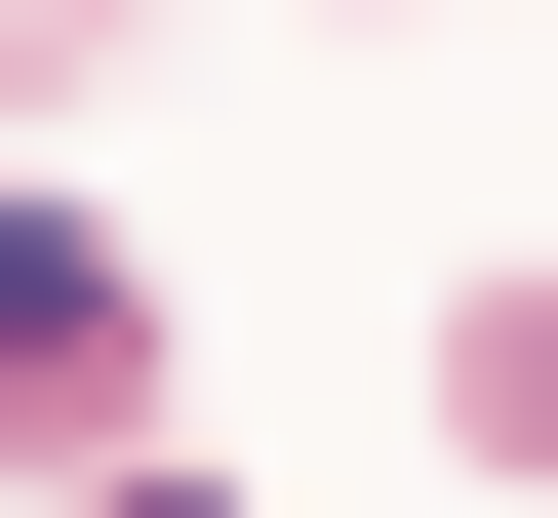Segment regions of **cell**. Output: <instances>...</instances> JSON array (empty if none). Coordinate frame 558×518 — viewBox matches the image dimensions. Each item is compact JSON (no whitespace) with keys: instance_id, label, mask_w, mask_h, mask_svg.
Returning a JSON list of instances; mask_svg holds the SVG:
<instances>
[{"instance_id":"6da1fadb","label":"cell","mask_w":558,"mask_h":518,"mask_svg":"<svg viewBox=\"0 0 558 518\" xmlns=\"http://www.w3.org/2000/svg\"><path fill=\"white\" fill-rule=\"evenodd\" d=\"M120 399V240H81V200H0V438H81Z\"/></svg>"}]
</instances>
